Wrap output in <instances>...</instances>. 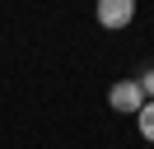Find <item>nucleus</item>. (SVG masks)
Instances as JSON below:
<instances>
[{
    "instance_id": "f257e3e1",
    "label": "nucleus",
    "mask_w": 154,
    "mask_h": 149,
    "mask_svg": "<svg viewBox=\"0 0 154 149\" xmlns=\"http://www.w3.org/2000/svg\"><path fill=\"white\" fill-rule=\"evenodd\" d=\"M107 102H112V112H126V117H135V112L145 107V93L135 79H117L112 89H107Z\"/></svg>"
},
{
    "instance_id": "7ed1b4c3",
    "label": "nucleus",
    "mask_w": 154,
    "mask_h": 149,
    "mask_svg": "<svg viewBox=\"0 0 154 149\" xmlns=\"http://www.w3.org/2000/svg\"><path fill=\"white\" fill-rule=\"evenodd\" d=\"M135 126H140V135L154 144V102H145V107L135 112Z\"/></svg>"
},
{
    "instance_id": "f03ea898",
    "label": "nucleus",
    "mask_w": 154,
    "mask_h": 149,
    "mask_svg": "<svg viewBox=\"0 0 154 149\" xmlns=\"http://www.w3.org/2000/svg\"><path fill=\"white\" fill-rule=\"evenodd\" d=\"M94 14H98L103 28H126V23L135 19V5H131V0H98Z\"/></svg>"
},
{
    "instance_id": "20e7f679",
    "label": "nucleus",
    "mask_w": 154,
    "mask_h": 149,
    "mask_svg": "<svg viewBox=\"0 0 154 149\" xmlns=\"http://www.w3.org/2000/svg\"><path fill=\"white\" fill-rule=\"evenodd\" d=\"M135 84H140V93H145V102H154V65H149V70H145V74H140V79H135Z\"/></svg>"
}]
</instances>
